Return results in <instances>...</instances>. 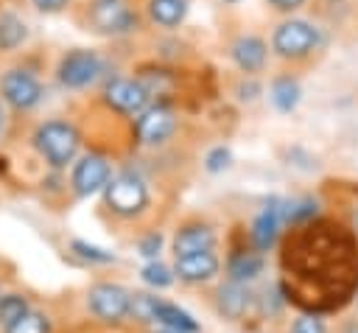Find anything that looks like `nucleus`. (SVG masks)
Wrapping results in <instances>:
<instances>
[{"mask_svg": "<svg viewBox=\"0 0 358 333\" xmlns=\"http://www.w3.org/2000/svg\"><path fill=\"white\" fill-rule=\"evenodd\" d=\"M249 302H252V294H249L246 283L227 280L215 291V308H218V313L227 316V319H232V322L241 319L249 311Z\"/></svg>", "mask_w": 358, "mask_h": 333, "instance_id": "obj_16", "label": "nucleus"}, {"mask_svg": "<svg viewBox=\"0 0 358 333\" xmlns=\"http://www.w3.org/2000/svg\"><path fill=\"white\" fill-rule=\"evenodd\" d=\"M291 333H327V327L316 313H302L299 319H294Z\"/></svg>", "mask_w": 358, "mask_h": 333, "instance_id": "obj_27", "label": "nucleus"}, {"mask_svg": "<svg viewBox=\"0 0 358 333\" xmlns=\"http://www.w3.org/2000/svg\"><path fill=\"white\" fill-rule=\"evenodd\" d=\"M148 90L140 78H112L103 90V101L120 115H140L148 109Z\"/></svg>", "mask_w": 358, "mask_h": 333, "instance_id": "obj_10", "label": "nucleus"}, {"mask_svg": "<svg viewBox=\"0 0 358 333\" xmlns=\"http://www.w3.org/2000/svg\"><path fill=\"white\" fill-rule=\"evenodd\" d=\"M218 255L213 249L207 252H190V255H179L173 260V274L185 283H207L218 274Z\"/></svg>", "mask_w": 358, "mask_h": 333, "instance_id": "obj_14", "label": "nucleus"}, {"mask_svg": "<svg viewBox=\"0 0 358 333\" xmlns=\"http://www.w3.org/2000/svg\"><path fill=\"white\" fill-rule=\"evenodd\" d=\"M341 333H358V322H352V325H347Z\"/></svg>", "mask_w": 358, "mask_h": 333, "instance_id": "obj_33", "label": "nucleus"}, {"mask_svg": "<svg viewBox=\"0 0 358 333\" xmlns=\"http://www.w3.org/2000/svg\"><path fill=\"white\" fill-rule=\"evenodd\" d=\"M173 132H176V115H173V109L165 106V104H154V106H148L145 112L137 115L134 134H137V140L145 143V146H159V143H165Z\"/></svg>", "mask_w": 358, "mask_h": 333, "instance_id": "obj_11", "label": "nucleus"}, {"mask_svg": "<svg viewBox=\"0 0 358 333\" xmlns=\"http://www.w3.org/2000/svg\"><path fill=\"white\" fill-rule=\"evenodd\" d=\"M352 229H355V235H358V204L352 207Z\"/></svg>", "mask_w": 358, "mask_h": 333, "instance_id": "obj_32", "label": "nucleus"}, {"mask_svg": "<svg viewBox=\"0 0 358 333\" xmlns=\"http://www.w3.org/2000/svg\"><path fill=\"white\" fill-rule=\"evenodd\" d=\"M148 20L159 28H179L187 17V0H148Z\"/></svg>", "mask_w": 358, "mask_h": 333, "instance_id": "obj_17", "label": "nucleus"}, {"mask_svg": "<svg viewBox=\"0 0 358 333\" xmlns=\"http://www.w3.org/2000/svg\"><path fill=\"white\" fill-rule=\"evenodd\" d=\"M28 39V22L14 11H0V53L22 48Z\"/></svg>", "mask_w": 358, "mask_h": 333, "instance_id": "obj_19", "label": "nucleus"}, {"mask_svg": "<svg viewBox=\"0 0 358 333\" xmlns=\"http://www.w3.org/2000/svg\"><path fill=\"white\" fill-rule=\"evenodd\" d=\"M3 129H6V112H3V104H0V134H3Z\"/></svg>", "mask_w": 358, "mask_h": 333, "instance_id": "obj_34", "label": "nucleus"}, {"mask_svg": "<svg viewBox=\"0 0 358 333\" xmlns=\"http://www.w3.org/2000/svg\"><path fill=\"white\" fill-rule=\"evenodd\" d=\"M42 95H45L42 81L31 70L11 67V70H6L0 76V98H3V104H8L17 112L34 109L42 101Z\"/></svg>", "mask_w": 358, "mask_h": 333, "instance_id": "obj_6", "label": "nucleus"}, {"mask_svg": "<svg viewBox=\"0 0 358 333\" xmlns=\"http://www.w3.org/2000/svg\"><path fill=\"white\" fill-rule=\"evenodd\" d=\"M140 277H143V283H148V285H154V288H168V285L173 283L176 274H173L165 263H159V260H148V263L143 266Z\"/></svg>", "mask_w": 358, "mask_h": 333, "instance_id": "obj_23", "label": "nucleus"}, {"mask_svg": "<svg viewBox=\"0 0 358 333\" xmlns=\"http://www.w3.org/2000/svg\"><path fill=\"white\" fill-rule=\"evenodd\" d=\"M70 249H73L78 257L90 260V263H112V260H115L112 252H106V249H101V246H95V243H87V241H78V238L70 243Z\"/></svg>", "mask_w": 358, "mask_h": 333, "instance_id": "obj_25", "label": "nucleus"}, {"mask_svg": "<svg viewBox=\"0 0 358 333\" xmlns=\"http://www.w3.org/2000/svg\"><path fill=\"white\" fill-rule=\"evenodd\" d=\"M101 70H103V62L95 50L76 48V50L62 56V62L56 67V78L67 90H84L101 76Z\"/></svg>", "mask_w": 358, "mask_h": 333, "instance_id": "obj_7", "label": "nucleus"}, {"mask_svg": "<svg viewBox=\"0 0 358 333\" xmlns=\"http://www.w3.org/2000/svg\"><path fill=\"white\" fill-rule=\"evenodd\" d=\"M282 252L288 297L313 311L338 308L358 291V243L333 224H302Z\"/></svg>", "mask_w": 358, "mask_h": 333, "instance_id": "obj_1", "label": "nucleus"}, {"mask_svg": "<svg viewBox=\"0 0 358 333\" xmlns=\"http://www.w3.org/2000/svg\"><path fill=\"white\" fill-rule=\"evenodd\" d=\"M299 95H302V87H299V81H296L294 76H288V73L277 76V78L271 81V87H268V98H271V104H274L277 112H294L296 104H299Z\"/></svg>", "mask_w": 358, "mask_h": 333, "instance_id": "obj_18", "label": "nucleus"}, {"mask_svg": "<svg viewBox=\"0 0 358 333\" xmlns=\"http://www.w3.org/2000/svg\"><path fill=\"white\" fill-rule=\"evenodd\" d=\"M78 146H81L78 129L67 120H59V118L39 123L34 132V148L53 168H67L76 160Z\"/></svg>", "mask_w": 358, "mask_h": 333, "instance_id": "obj_2", "label": "nucleus"}, {"mask_svg": "<svg viewBox=\"0 0 358 333\" xmlns=\"http://www.w3.org/2000/svg\"><path fill=\"white\" fill-rule=\"evenodd\" d=\"M87 28L103 36H120L137 28V14L126 0H92L87 6Z\"/></svg>", "mask_w": 358, "mask_h": 333, "instance_id": "obj_5", "label": "nucleus"}, {"mask_svg": "<svg viewBox=\"0 0 358 333\" xmlns=\"http://www.w3.org/2000/svg\"><path fill=\"white\" fill-rule=\"evenodd\" d=\"M154 333H179V330H171V327H159V330H154Z\"/></svg>", "mask_w": 358, "mask_h": 333, "instance_id": "obj_35", "label": "nucleus"}, {"mask_svg": "<svg viewBox=\"0 0 358 333\" xmlns=\"http://www.w3.org/2000/svg\"><path fill=\"white\" fill-rule=\"evenodd\" d=\"M271 8H277V11H296L299 6H305V0H266Z\"/></svg>", "mask_w": 358, "mask_h": 333, "instance_id": "obj_31", "label": "nucleus"}, {"mask_svg": "<svg viewBox=\"0 0 358 333\" xmlns=\"http://www.w3.org/2000/svg\"><path fill=\"white\" fill-rule=\"evenodd\" d=\"M229 56L232 62L238 64V70H243L246 76H255L266 67V59H268V45L263 36L257 34H243L232 42L229 48Z\"/></svg>", "mask_w": 358, "mask_h": 333, "instance_id": "obj_13", "label": "nucleus"}, {"mask_svg": "<svg viewBox=\"0 0 358 333\" xmlns=\"http://www.w3.org/2000/svg\"><path fill=\"white\" fill-rule=\"evenodd\" d=\"M25 311H28L25 297H20V294H6V297H0V325H3V327L11 325L14 319H20Z\"/></svg>", "mask_w": 358, "mask_h": 333, "instance_id": "obj_24", "label": "nucleus"}, {"mask_svg": "<svg viewBox=\"0 0 358 333\" xmlns=\"http://www.w3.org/2000/svg\"><path fill=\"white\" fill-rule=\"evenodd\" d=\"M227 165H229V148L218 146V148H213V151L207 154V171L218 173V171H224Z\"/></svg>", "mask_w": 358, "mask_h": 333, "instance_id": "obj_29", "label": "nucleus"}, {"mask_svg": "<svg viewBox=\"0 0 358 333\" xmlns=\"http://www.w3.org/2000/svg\"><path fill=\"white\" fill-rule=\"evenodd\" d=\"M34 6H36V11H42V14H56V11H62L70 0H31Z\"/></svg>", "mask_w": 358, "mask_h": 333, "instance_id": "obj_30", "label": "nucleus"}, {"mask_svg": "<svg viewBox=\"0 0 358 333\" xmlns=\"http://www.w3.org/2000/svg\"><path fill=\"white\" fill-rule=\"evenodd\" d=\"M229 280L235 283H249L263 271V255L260 252H235L227 263Z\"/></svg>", "mask_w": 358, "mask_h": 333, "instance_id": "obj_21", "label": "nucleus"}, {"mask_svg": "<svg viewBox=\"0 0 358 333\" xmlns=\"http://www.w3.org/2000/svg\"><path fill=\"white\" fill-rule=\"evenodd\" d=\"M285 224V201L271 199L252 224V243L257 252H268L280 235V227Z\"/></svg>", "mask_w": 358, "mask_h": 333, "instance_id": "obj_12", "label": "nucleus"}, {"mask_svg": "<svg viewBox=\"0 0 358 333\" xmlns=\"http://www.w3.org/2000/svg\"><path fill=\"white\" fill-rule=\"evenodd\" d=\"M213 246H215V232L210 224H201V221L182 224L173 235V257L190 255V252H207Z\"/></svg>", "mask_w": 358, "mask_h": 333, "instance_id": "obj_15", "label": "nucleus"}, {"mask_svg": "<svg viewBox=\"0 0 358 333\" xmlns=\"http://www.w3.org/2000/svg\"><path fill=\"white\" fill-rule=\"evenodd\" d=\"M112 179V162L103 154H84L70 173V185L78 196H92L103 190Z\"/></svg>", "mask_w": 358, "mask_h": 333, "instance_id": "obj_9", "label": "nucleus"}, {"mask_svg": "<svg viewBox=\"0 0 358 333\" xmlns=\"http://www.w3.org/2000/svg\"><path fill=\"white\" fill-rule=\"evenodd\" d=\"M157 299H159V297H151V294H131L129 313H131L134 319H140V322H154Z\"/></svg>", "mask_w": 358, "mask_h": 333, "instance_id": "obj_26", "label": "nucleus"}, {"mask_svg": "<svg viewBox=\"0 0 358 333\" xmlns=\"http://www.w3.org/2000/svg\"><path fill=\"white\" fill-rule=\"evenodd\" d=\"M224 3H238V0H224Z\"/></svg>", "mask_w": 358, "mask_h": 333, "instance_id": "obj_36", "label": "nucleus"}, {"mask_svg": "<svg viewBox=\"0 0 358 333\" xmlns=\"http://www.w3.org/2000/svg\"><path fill=\"white\" fill-rule=\"evenodd\" d=\"M137 249H140V255H143V257L157 260V255H159V249H162V235L148 232V235H145V238L137 243Z\"/></svg>", "mask_w": 358, "mask_h": 333, "instance_id": "obj_28", "label": "nucleus"}, {"mask_svg": "<svg viewBox=\"0 0 358 333\" xmlns=\"http://www.w3.org/2000/svg\"><path fill=\"white\" fill-rule=\"evenodd\" d=\"M319 28L308 20H282L271 34V50L285 62L308 59L319 48Z\"/></svg>", "mask_w": 358, "mask_h": 333, "instance_id": "obj_3", "label": "nucleus"}, {"mask_svg": "<svg viewBox=\"0 0 358 333\" xmlns=\"http://www.w3.org/2000/svg\"><path fill=\"white\" fill-rule=\"evenodd\" d=\"M6 333H50V322H48L45 313L28 308L20 319H14L11 325H6Z\"/></svg>", "mask_w": 358, "mask_h": 333, "instance_id": "obj_22", "label": "nucleus"}, {"mask_svg": "<svg viewBox=\"0 0 358 333\" xmlns=\"http://www.w3.org/2000/svg\"><path fill=\"white\" fill-rule=\"evenodd\" d=\"M103 201L115 215L134 218L148 207V185L137 173L123 171V173L112 176L109 185L103 187Z\"/></svg>", "mask_w": 358, "mask_h": 333, "instance_id": "obj_4", "label": "nucleus"}, {"mask_svg": "<svg viewBox=\"0 0 358 333\" xmlns=\"http://www.w3.org/2000/svg\"><path fill=\"white\" fill-rule=\"evenodd\" d=\"M87 305L90 311L103 319V322H120L129 316V305H131V294L123 285L115 283H95L87 294Z\"/></svg>", "mask_w": 358, "mask_h": 333, "instance_id": "obj_8", "label": "nucleus"}, {"mask_svg": "<svg viewBox=\"0 0 358 333\" xmlns=\"http://www.w3.org/2000/svg\"><path fill=\"white\" fill-rule=\"evenodd\" d=\"M154 319H157L162 327H171V330H179V333H196V330H199V322H196L187 311H182L179 305L165 302V299H157Z\"/></svg>", "mask_w": 358, "mask_h": 333, "instance_id": "obj_20", "label": "nucleus"}]
</instances>
